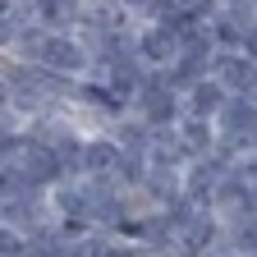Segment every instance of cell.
Instances as JSON below:
<instances>
[{
  "label": "cell",
  "instance_id": "cell-1",
  "mask_svg": "<svg viewBox=\"0 0 257 257\" xmlns=\"http://www.w3.org/2000/svg\"><path fill=\"white\" fill-rule=\"evenodd\" d=\"M124 110L134 115L138 124H147L152 134H161V128H175V119L184 115L179 92H170V83H166V74H161V69H147V74H143L138 92L128 96Z\"/></svg>",
  "mask_w": 257,
  "mask_h": 257
},
{
  "label": "cell",
  "instance_id": "cell-2",
  "mask_svg": "<svg viewBox=\"0 0 257 257\" xmlns=\"http://www.w3.org/2000/svg\"><path fill=\"white\" fill-rule=\"evenodd\" d=\"M32 69H42V74H55V78H87V51L78 46L74 32H46V42H42V55Z\"/></svg>",
  "mask_w": 257,
  "mask_h": 257
},
{
  "label": "cell",
  "instance_id": "cell-3",
  "mask_svg": "<svg viewBox=\"0 0 257 257\" xmlns=\"http://www.w3.org/2000/svg\"><path fill=\"white\" fill-rule=\"evenodd\" d=\"M207 78L225 96H252L257 92V60L248 51H216L207 64Z\"/></svg>",
  "mask_w": 257,
  "mask_h": 257
},
{
  "label": "cell",
  "instance_id": "cell-4",
  "mask_svg": "<svg viewBox=\"0 0 257 257\" xmlns=\"http://www.w3.org/2000/svg\"><path fill=\"white\" fill-rule=\"evenodd\" d=\"M134 55L143 69H166L179 55V37L161 23H143V28H134Z\"/></svg>",
  "mask_w": 257,
  "mask_h": 257
},
{
  "label": "cell",
  "instance_id": "cell-5",
  "mask_svg": "<svg viewBox=\"0 0 257 257\" xmlns=\"http://www.w3.org/2000/svg\"><path fill=\"white\" fill-rule=\"evenodd\" d=\"M175 138L188 152V161H202L216 147V128H211V119H188V115H179L175 119Z\"/></svg>",
  "mask_w": 257,
  "mask_h": 257
},
{
  "label": "cell",
  "instance_id": "cell-6",
  "mask_svg": "<svg viewBox=\"0 0 257 257\" xmlns=\"http://www.w3.org/2000/svg\"><path fill=\"white\" fill-rule=\"evenodd\" d=\"M179 106H184L188 119H216V110L225 106V92H220L211 78H202V83H193V87L179 96Z\"/></svg>",
  "mask_w": 257,
  "mask_h": 257
},
{
  "label": "cell",
  "instance_id": "cell-7",
  "mask_svg": "<svg viewBox=\"0 0 257 257\" xmlns=\"http://www.w3.org/2000/svg\"><path fill=\"white\" fill-rule=\"evenodd\" d=\"M23 252H28V239L10 225H0V257H23Z\"/></svg>",
  "mask_w": 257,
  "mask_h": 257
},
{
  "label": "cell",
  "instance_id": "cell-8",
  "mask_svg": "<svg viewBox=\"0 0 257 257\" xmlns=\"http://www.w3.org/2000/svg\"><path fill=\"white\" fill-rule=\"evenodd\" d=\"M0 106H10V87H5V74H0Z\"/></svg>",
  "mask_w": 257,
  "mask_h": 257
}]
</instances>
